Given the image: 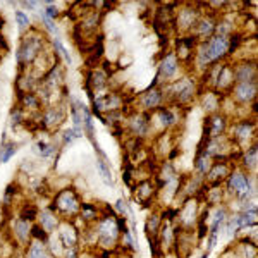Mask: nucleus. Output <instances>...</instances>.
<instances>
[{"label":"nucleus","mask_w":258,"mask_h":258,"mask_svg":"<svg viewBox=\"0 0 258 258\" xmlns=\"http://www.w3.org/2000/svg\"><path fill=\"white\" fill-rule=\"evenodd\" d=\"M45 48H47V35L31 26L21 36L19 47L16 50V62L19 68H28Z\"/></svg>","instance_id":"obj_1"},{"label":"nucleus","mask_w":258,"mask_h":258,"mask_svg":"<svg viewBox=\"0 0 258 258\" xmlns=\"http://www.w3.org/2000/svg\"><path fill=\"white\" fill-rule=\"evenodd\" d=\"M226 197L231 200H244V202H255L256 186L255 176H249L239 165L231 170L226 181Z\"/></svg>","instance_id":"obj_2"},{"label":"nucleus","mask_w":258,"mask_h":258,"mask_svg":"<svg viewBox=\"0 0 258 258\" xmlns=\"http://www.w3.org/2000/svg\"><path fill=\"white\" fill-rule=\"evenodd\" d=\"M117 215L114 210L103 212V215L98 219V222L93 224V232H95V244L105 249L107 253L114 251L115 248H119V239H120V231L117 226Z\"/></svg>","instance_id":"obj_3"},{"label":"nucleus","mask_w":258,"mask_h":258,"mask_svg":"<svg viewBox=\"0 0 258 258\" xmlns=\"http://www.w3.org/2000/svg\"><path fill=\"white\" fill-rule=\"evenodd\" d=\"M83 200L74 188H62L57 189L53 193L52 203H50V209L55 212L62 220H74L80 215Z\"/></svg>","instance_id":"obj_4"},{"label":"nucleus","mask_w":258,"mask_h":258,"mask_svg":"<svg viewBox=\"0 0 258 258\" xmlns=\"http://www.w3.org/2000/svg\"><path fill=\"white\" fill-rule=\"evenodd\" d=\"M162 91H164L165 98L172 100V103H176L179 107L188 105L198 95L197 83L191 78H179V80L165 83V88H162Z\"/></svg>","instance_id":"obj_5"},{"label":"nucleus","mask_w":258,"mask_h":258,"mask_svg":"<svg viewBox=\"0 0 258 258\" xmlns=\"http://www.w3.org/2000/svg\"><path fill=\"white\" fill-rule=\"evenodd\" d=\"M229 133V140L236 145L239 150H246L251 143V140L255 141V136H256V122L251 119H243V120H238V122L231 124L227 129Z\"/></svg>","instance_id":"obj_6"},{"label":"nucleus","mask_w":258,"mask_h":258,"mask_svg":"<svg viewBox=\"0 0 258 258\" xmlns=\"http://www.w3.org/2000/svg\"><path fill=\"white\" fill-rule=\"evenodd\" d=\"M91 103H93V112L100 117V115H103V114H112V112L122 110L124 98L120 97L117 91L105 90V91H100V93L93 95Z\"/></svg>","instance_id":"obj_7"},{"label":"nucleus","mask_w":258,"mask_h":258,"mask_svg":"<svg viewBox=\"0 0 258 258\" xmlns=\"http://www.w3.org/2000/svg\"><path fill=\"white\" fill-rule=\"evenodd\" d=\"M126 129L133 138L138 140H147L153 133L152 129V114L147 112L135 110L129 115H126Z\"/></svg>","instance_id":"obj_8"},{"label":"nucleus","mask_w":258,"mask_h":258,"mask_svg":"<svg viewBox=\"0 0 258 258\" xmlns=\"http://www.w3.org/2000/svg\"><path fill=\"white\" fill-rule=\"evenodd\" d=\"M202 14L203 11L198 9V4H186L184 7L177 11L176 18H174V24H176V30L181 33V36L191 35L195 24L198 23Z\"/></svg>","instance_id":"obj_9"},{"label":"nucleus","mask_w":258,"mask_h":258,"mask_svg":"<svg viewBox=\"0 0 258 258\" xmlns=\"http://www.w3.org/2000/svg\"><path fill=\"white\" fill-rule=\"evenodd\" d=\"M66 120V109L62 103H53L41 110L38 126L47 133H55Z\"/></svg>","instance_id":"obj_10"},{"label":"nucleus","mask_w":258,"mask_h":258,"mask_svg":"<svg viewBox=\"0 0 258 258\" xmlns=\"http://www.w3.org/2000/svg\"><path fill=\"white\" fill-rule=\"evenodd\" d=\"M165 102L164 91H162L160 86H148L145 91L136 97V103H138V110L140 112H147V114H152L157 109H160Z\"/></svg>","instance_id":"obj_11"},{"label":"nucleus","mask_w":258,"mask_h":258,"mask_svg":"<svg viewBox=\"0 0 258 258\" xmlns=\"http://www.w3.org/2000/svg\"><path fill=\"white\" fill-rule=\"evenodd\" d=\"M198 200L197 198H188L184 203H182L181 207L177 209V215H176V220L181 229H184V231H191L195 226H197L198 222ZM195 231V229H193Z\"/></svg>","instance_id":"obj_12"},{"label":"nucleus","mask_w":258,"mask_h":258,"mask_svg":"<svg viewBox=\"0 0 258 258\" xmlns=\"http://www.w3.org/2000/svg\"><path fill=\"white\" fill-rule=\"evenodd\" d=\"M229 129V117L224 112H217V114L207 115L205 126H203V140L209 138H219V136L227 135Z\"/></svg>","instance_id":"obj_13"},{"label":"nucleus","mask_w":258,"mask_h":258,"mask_svg":"<svg viewBox=\"0 0 258 258\" xmlns=\"http://www.w3.org/2000/svg\"><path fill=\"white\" fill-rule=\"evenodd\" d=\"M236 167L234 162L229 160H214L209 169V172L205 174V184L207 186H222L227 176L231 174V170Z\"/></svg>","instance_id":"obj_14"},{"label":"nucleus","mask_w":258,"mask_h":258,"mask_svg":"<svg viewBox=\"0 0 258 258\" xmlns=\"http://www.w3.org/2000/svg\"><path fill=\"white\" fill-rule=\"evenodd\" d=\"M256 91H258V85L256 81L251 83H234V86L231 88V98L234 105H249L256 100Z\"/></svg>","instance_id":"obj_15"},{"label":"nucleus","mask_w":258,"mask_h":258,"mask_svg":"<svg viewBox=\"0 0 258 258\" xmlns=\"http://www.w3.org/2000/svg\"><path fill=\"white\" fill-rule=\"evenodd\" d=\"M57 236H59L60 243L64 248H80L81 243V231L78 229L74 220H60L59 227H57Z\"/></svg>","instance_id":"obj_16"},{"label":"nucleus","mask_w":258,"mask_h":258,"mask_svg":"<svg viewBox=\"0 0 258 258\" xmlns=\"http://www.w3.org/2000/svg\"><path fill=\"white\" fill-rule=\"evenodd\" d=\"M33 224L30 220H24L21 217H16L11 220V236H12V243H16L19 248H26L28 243L33 239L31 238V231H33Z\"/></svg>","instance_id":"obj_17"},{"label":"nucleus","mask_w":258,"mask_h":258,"mask_svg":"<svg viewBox=\"0 0 258 258\" xmlns=\"http://www.w3.org/2000/svg\"><path fill=\"white\" fill-rule=\"evenodd\" d=\"M179 68H181V62H179L177 55L174 53V50H169L159 62V73H157V76H159L160 81L170 83L177 76Z\"/></svg>","instance_id":"obj_18"},{"label":"nucleus","mask_w":258,"mask_h":258,"mask_svg":"<svg viewBox=\"0 0 258 258\" xmlns=\"http://www.w3.org/2000/svg\"><path fill=\"white\" fill-rule=\"evenodd\" d=\"M155 124H159L160 131H170L172 127L177 126V115L170 107L162 105L160 109H157L155 112H152V129Z\"/></svg>","instance_id":"obj_19"},{"label":"nucleus","mask_w":258,"mask_h":258,"mask_svg":"<svg viewBox=\"0 0 258 258\" xmlns=\"http://www.w3.org/2000/svg\"><path fill=\"white\" fill-rule=\"evenodd\" d=\"M215 23H217V21L214 19V16L205 14V11H203L202 18L198 19V23L195 24L193 31H191V36H195L198 43L212 38V36L215 35Z\"/></svg>","instance_id":"obj_20"},{"label":"nucleus","mask_w":258,"mask_h":258,"mask_svg":"<svg viewBox=\"0 0 258 258\" xmlns=\"http://www.w3.org/2000/svg\"><path fill=\"white\" fill-rule=\"evenodd\" d=\"M133 191H135L136 202H138L141 207H148L150 203H152V200L155 198V195L159 193V188H157L152 179L147 177V179H141L138 184L133 188Z\"/></svg>","instance_id":"obj_21"},{"label":"nucleus","mask_w":258,"mask_h":258,"mask_svg":"<svg viewBox=\"0 0 258 258\" xmlns=\"http://www.w3.org/2000/svg\"><path fill=\"white\" fill-rule=\"evenodd\" d=\"M232 74H234V83H251L256 81V64L255 60L243 59L241 62L232 64Z\"/></svg>","instance_id":"obj_22"},{"label":"nucleus","mask_w":258,"mask_h":258,"mask_svg":"<svg viewBox=\"0 0 258 258\" xmlns=\"http://www.w3.org/2000/svg\"><path fill=\"white\" fill-rule=\"evenodd\" d=\"M60 217L55 214L50 207H47V209H43V210H40L38 212V215H36V220L35 222L38 224V226L43 229L47 234H52V232H55L57 231V227H59V224H60Z\"/></svg>","instance_id":"obj_23"},{"label":"nucleus","mask_w":258,"mask_h":258,"mask_svg":"<svg viewBox=\"0 0 258 258\" xmlns=\"http://www.w3.org/2000/svg\"><path fill=\"white\" fill-rule=\"evenodd\" d=\"M256 155H258V150H256V143L249 145L246 150H243V153H241L239 157V167L244 170V172H248L249 176H255L256 174Z\"/></svg>","instance_id":"obj_24"},{"label":"nucleus","mask_w":258,"mask_h":258,"mask_svg":"<svg viewBox=\"0 0 258 258\" xmlns=\"http://www.w3.org/2000/svg\"><path fill=\"white\" fill-rule=\"evenodd\" d=\"M102 215H103V212H100L95 203L83 202L78 219H80L83 224H86V226H93L95 222H98V219L102 217Z\"/></svg>","instance_id":"obj_25"},{"label":"nucleus","mask_w":258,"mask_h":258,"mask_svg":"<svg viewBox=\"0 0 258 258\" xmlns=\"http://www.w3.org/2000/svg\"><path fill=\"white\" fill-rule=\"evenodd\" d=\"M229 214H231V212H229V207L226 203H224V205H219V207H214V215H212L209 234H219V229L224 227Z\"/></svg>","instance_id":"obj_26"},{"label":"nucleus","mask_w":258,"mask_h":258,"mask_svg":"<svg viewBox=\"0 0 258 258\" xmlns=\"http://www.w3.org/2000/svg\"><path fill=\"white\" fill-rule=\"evenodd\" d=\"M23 258H52V255L48 253L45 241L31 239L30 243H28V246L24 248Z\"/></svg>","instance_id":"obj_27"},{"label":"nucleus","mask_w":258,"mask_h":258,"mask_svg":"<svg viewBox=\"0 0 258 258\" xmlns=\"http://www.w3.org/2000/svg\"><path fill=\"white\" fill-rule=\"evenodd\" d=\"M19 143L16 141H7L6 133L2 135V143H0V164H9V160L18 153Z\"/></svg>","instance_id":"obj_28"},{"label":"nucleus","mask_w":258,"mask_h":258,"mask_svg":"<svg viewBox=\"0 0 258 258\" xmlns=\"http://www.w3.org/2000/svg\"><path fill=\"white\" fill-rule=\"evenodd\" d=\"M162 222H164V219H162V214H159V212H153V214L148 215L147 222H145V232H147V239L157 238V234H159V231H160V227H162Z\"/></svg>","instance_id":"obj_29"},{"label":"nucleus","mask_w":258,"mask_h":258,"mask_svg":"<svg viewBox=\"0 0 258 258\" xmlns=\"http://www.w3.org/2000/svg\"><path fill=\"white\" fill-rule=\"evenodd\" d=\"M45 244H47V249L48 253L52 255V258H62L64 256V244L60 243L59 236H57V232H52V234H48L47 241H45Z\"/></svg>","instance_id":"obj_30"},{"label":"nucleus","mask_w":258,"mask_h":258,"mask_svg":"<svg viewBox=\"0 0 258 258\" xmlns=\"http://www.w3.org/2000/svg\"><path fill=\"white\" fill-rule=\"evenodd\" d=\"M57 150L59 148H57L55 145L48 143V141H45V140H38L35 145H33V152H35L40 159H50V157L55 155Z\"/></svg>","instance_id":"obj_31"},{"label":"nucleus","mask_w":258,"mask_h":258,"mask_svg":"<svg viewBox=\"0 0 258 258\" xmlns=\"http://www.w3.org/2000/svg\"><path fill=\"white\" fill-rule=\"evenodd\" d=\"M97 169L100 172V177H102L103 184L105 186H114V174H112V169H110V162H107V159H102L98 157L97 159Z\"/></svg>","instance_id":"obj_32"},{"label":"nucleus","mask_w":258,"mask_h":258,"mask_svg":"<svg viewBox=\"0 0 258 258\" xmlns=\"http://www.w3.org/2000/svg\"><path fill=\"white\" fill-rule=\"evenodd\" d=\"M212 160L207 153H203L202 150L198 152V155H197V159H195V170H197V174L198 176H202V177H205V174L209 172V169H210V165H212Z\"/></svg>","instance_id":"obj_33"},{"label":"nucleus","mask_w":258,"mask_h":258,"mask_svg":"<svg viewBox=\"0 0 258 258\" xmlns=\"http://www.w3.org/2000/svg\"><path fill=\"white\" fill-rule=\"evenodd\" d=\"M52 47L55 50V55L60 57L66 66H73V57H71L69 50L64 47V43L60 41V38H52Z\"/></svg>","instance_id":"obj_34"},{"label":"nucleus","mask_w":258,"mask_h":258,"mask_svg":"<svg viewBox=\"0 0 258 258\" xmlns=\"http://www.w3.org/2000/svg\"><path fill=\"white\" fill-rule=\"evenodd\" d=\"M38 212H40V209L35 205V203H23V205H21V212H19L18 217L24 219V220H30V222H35Z\"/></svg>","instance_id":"obj_35"},{"label":"nucleus","mask_w":258,"mask_h":258,"mask_svg":"<svg viewBox=\"0 0 258 258\" xmlns=\"http://www.w3.org/2000/svg\"><path fill=\"white\" fill-rule=\"evenodd\" d=\"M38 12H40V21H41V26H43V30L47 31L50 36H53V38H60V33H59V28H57L55 21L48 19L41 11H38Z\"/></svg>","instance_id":"obj_36"},{"label":"nucleus","mask_w":258,"mask_h":258,"mask_svg":"<svg viewBox=\"0 0 258 258\" xmlns=\"http://www.w3.org/2000/svg\"><path fill=\"white\" fill-rule=\"evenodd\" d=\"M14 19H16V24H18L19 31L23 33V35L31 28V19L24 11H16L14 12Z\"/></svg>","instance_id":"obj_37"},{"label":"nucleus","mask_w":258,"mask_h":258,"mask_svg":"<svg viewBox=\"0 0 258 258\" xmlns=\"http://www.w3.org/2000/svg\"><path fill=\"white\" fill-rule=\"evenodd\" d=\"M80 138H83V135H81V133H78L74 127H66L64 131H62V135H60V141H62V145H64V147L74 143V141L80 140Z\"/></svg>","instance_id":"obj_38"},{"label":"nucleus","mask_w":258,"mask_h":258,"mask_svg":"<svg viewBox=\"0 0 258 258\" xmlns=\"http://www.w3.org/2000/svg\"><path fill=\"white\" fill-rule=\"evenodd\" d=\"M114 210H115V215H117V217H124V219L133 217L131 207H129V203L124 198H119L117 202H115V209Z\"/></svg>","instance_id":"obj_39"},{"label":"nucleus","mask_w":258,"mask_h":258,"mask_svg":"<svg viewBox=\"0 0 258 258\" xmlns=\"http://www.w3.org/2000/svg\"><path fill=\"white\" fill-rule=\"evenodd\" d=\"M41 12H43V14L52 21H57L60 16L59 6H57L55 2H43V9H41Z\"/></svg>","instance_id":"obj_40"},{"label":"nucleus","mask_w":258,"mask_h":258,"mask_svg":"<svg viewBox=\"0 0 258 258\" xmlns=\"http://www.w3.org/2000/svg\"><path fill=\"white\" fill-rule=\"evenodd\" d=\"M217 241H219V234H207V249L205 251L212 253V249L217 246Z\"/></svg>","instance_id":"obj_41"},{"label":"nucleus","mask_w":258,"mask_h":258,"mask_svg":"<svg viewBox=\"0 0 258 258\" xmlns=\"http://www.w3.org/2000/svg\"><path fill=\"white\" fill-rule=\"evenodd\" d=\"M62 258H80V248H68Z\"/></svg>","instance_id":"obj_42"},{"label":"nucleus","mask_w":258,"mask_h":258,"mask_svg":"<svg viewBox=\"0 0 258 258\" xmlns=\"http://www.w3.org/2000/svg\"><path fill=\"white\" fill-rule=\"evenodd\" d=\"M19 4L28 11H38V7L41 6L40 2H19Z\"/></svg>","instance_id":"obj_43"},{"label":"nucleus","mask_w":258,"mask_h":258,"mask_svg":"<svg viewBox=\"0 0 258 258\" xmlns=\"http://www.w3.org/2000/svg\"><path fill=\"white\" fill-rule=\"evenodd\" d=\"M209 256H210V253H209V251H203V253H202V256H200V258H209Z\"/></svg>","instance_id":"obj_44"},{"label":"nucleus","mask_w":258,"mask_h":258,"mask_svg":"<svg viewBox=\"0 0 258 258\" xmlns=\"http://www.w3.org/2000/svg\"><path fill=\"white\" fill-rule=\"evenodd\" d=\"M159 258H160V256H159Z\"/></svg>","instance_id":"obj_45"}]
</instances>
